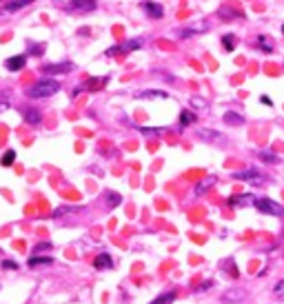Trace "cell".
<instances>
[{"mask_svg":"<svg viewBox=\"0 0 284 304\" xmlns=\"http://www.w3.org/2000/svg\"><path fill=\"white\" fill-rule=\"evenodd\" d=\"M60 91V82L56 80V78H44V80H40V82H36V85H31V87H27V98H49V96H53V94H58Z\"/></svg>","mask_w":284,"mask_h":304,"instance_id":"obj_1","label":"cell"},{"mask_svg":"<svg viewBox=\"0 0 284 304\" xmlns=\"http://www.w3.org/2000/svg\"><path fill=\"white\" fill-rule=\"evenodd\" d=\"M255 209L262 211V213L266 215H275V218H280V215H284V206L280 204V202L271 200V198H255Z\"/></svg>","mask_w":284,"mask_h":304,"instance_id":"obj_2","label":"cell"},{"mask_svg":"<svg viewBox=\"0 0 284 304\" xmlns=\"http://www.w3.org/2000/svg\"><path fill=\"white\" fill-rule=\"evenodd\" d=\"M106 80H109V78H105V76H102V78H89L87 82H82V85L73 91V96H78L80 91H100L102 87L106 85Z\"/></svg>","mask_w":284,"mask_h":304,"instance_id":"obj_3","label":"cell"},{"mask_svg":"<svg viewBox=\"0 0 284 304\" xmlns=\"http://www.w3.org/2000/svg\"><path fill=\"white\" fill-rule=\"evenodd\" d=\"M73 71V65L71 63H58V65H44L42 73L44 76H58V73H69Z\"/></svg>","mask_w":284,"mask_h":304,"instance_id":"obj_4","label":"cell"},{"mask_svg":"<svg viewBox=\"0 0 284 304\" xmlns=\"http://www.w3.org/2000/svg\"><path fill=\"white\" fill-rule=\"evenodd\" d=\"M20 113H22V118H25L27 125L38 127L40 122H42V113H40L36 107H22V109H20Z\"/></svg>","mask_w":284,"mask_h":304,"instance_id":"obj_5","label":"cell"},{"mask_svg":"<svg viewBox=\"0 0 284 304\" xmlns=\"http://www.w3.org/2000/svg\"><path fill=\"white\" fill-rule=\"evenodd\" d=\"M235 180H242V182H251V184H257L262 182V175L257 173L255 169H247V171H238V173H233Z\"/></svg>","mask_w":284,"mask_h":304,"instance_id":"obj_6","label":"cell"},{"mask_svg":"<svg viewBox=\"0 0 284 304\" xmlns=\"http://www.w3.org/2000/svg\"><path fill=\"white\" fill-rule=\"evenodd\" d=\"M142 9L146 11L149 18H162L164 16L162 5H158V2H153V0H144V2H142Z\"/></svg>","mask_w":284,"mask_h":304,"instance_id":"obj_7","label":"cell"},{"mask_svg":"<svg viewBox=\"0 0 284 304\" xmlns=\"http://www.w3.org/2000/svg\"><path fill=\"white\" fill-rule=\"evenodd\" d=\"M27 65V56L20 54V56H11V58L4 60V67L9 69V71H20V69H25Z\"/></svg>","mask_w":284,"mask_h":304,"instance_id":"obj_8","label":"cell"},{"mask_svg":"<svg viewBox=\"0 0 284 304\" xmlns=\"http://www.w3.org/2000/svg\"><path fill=\"white\" fill-rule=\"evenodd\" d=\"M69 7L75 11H93L98 7L96 0H69Z\"/></svg>","mask_w":284,"mask_h":304,"instance_id":"obj_9","label":"cell"},{"mask_svg":"<svg viewBox=\"0 0 284 304\" xmlns=\"http://www.w3.org/2000/svg\"><path fill=\"white\" fill-rule=\"evenodd\" d=\"M93 269H98V271H105V269H113V258H111L109 253L96 255V260H93Z\"/></svg>","mask_w":284,"mask_h":304,"instance_id":"obj_10","label":"cell"},{"mask_svg":"<svg viewBox=\"0 0 284 304\" xmlns=\"http://www.w3.org/2000/svg\"><path fill=\"white\" fill-rule=\"evenodd\" d=\"M204 29H207V23H198V25H191V27L180 29V34H178V36H180V38H191L193 34H202Z\"/></svg>","mask_w":284,"mask_h":304,"instance_id":"obj_11","label":"cell"},{"mask_svg":"<svg viewBox=\"0 0 284 304\" xmlns=\"http://www.w3.org/2000/svg\"><path fill=\"white\" fill-rule=\"evenodd\" d=\"M255 202V198L251 193H244V196H231L229 198V206H244V204H251Z\"/></svg>","mask_w":284,"mask_h":304,"instance_id":"obj_12","label":"cell"},{"mask_svg":"<svg viewBox=\"0 0 284 304\" xmlns=\"http://www.w3.org/2000/svg\"><path fill=\"white\" fill-rule=\"evenodd\" d=\"M120 54H129V51H136V49H142V40L140 38H131V40L122 42V45H118Z\"/></svg>","mask_w":284,"mask_h":304,"instance_id":"obj_13","label":"cell"},{"mask_svg":"<svg viewBox=\"0 0 284 304\" xmlns=\"http://www.w3.org/2000/svg\"><path fill=\"white\" fill-rule=\"evenodd\" d=\"M215 184V175H207L204 180H200L198 184H195V196H202V193H207L209 187H213Z\"/></svg>","mask_w":284,"mask_h":304,"instance_id":"obj_14","label":"cell"},{"mask_svg":"<svg viewBox=\"0 0 284 304\" xmlns=\"http://www.w3.org/2000/svg\"><path fill=\"white\" fill-rule=\"evenodd\" d=\"M44 264H53V258H51V255H31V258H29V267H31V269L44 267Z\"/></svg>","mask_w":284,"mask_h":304,"instance_id":"obj_15","label":"cell"},{"mask_svg":"<svg viewBox=\"0 0 284 304\" xmlns=\"http://www.w3.org/2000/svg\"><path fill=\"white\" fill-rule=\"evenodd\" d=\"M240 300H244V291H240V289H231V291H226V293L222 295V302H226V304L240 302Z\"/></svg>","mask_w":284,"mask_h":304,"instance_id":"obj_16","label":"cell"},{"mask_svg":"<svg viewBox=\"0 0 284 304\" xmlns=\"http://www.w3.org/2000/svg\"><path fill=\"white\" fill-rule=\"evenodd\" d=\"M27 5H31V0H9L7 5H4V11H7V14H13V11L22 9V7H27Z\"/></svg>","mask_w":284,"mask_h":304,"instance_id":"obj_17","label":"cell"},{"mask_svg":"<svg viewBox=\"0 0 284 304\" xmlns=\"http://www.w3.org/2000/svg\"><path fill=\"white\" fill-rule=\"evenodd\" d=\"M255 45H257V49H260V51H264V54H273V49H275V47H273V42H271L266 36H257Z\"/></svg>","mask_w":284,"mask_h":304,"instance_id":"obj_18","label":"cell"},{"mask_svg":"<svg viewBox=\"0 0 284 304\" xmlns=\"http://www.w3.org/2000/svg\"><path fill=\"white\" fill-rule=\"evenodd\" d=\"M105 202H106V209H115V206L122 202V198H120V193H115V191H106Z\"/></svg>","mask_w":284,"mask_h":304,"instance_id":"obj_19","label":"cell"},{"mask_svg":"<svg viewBox=\"0 0 284 304\" xmlns=\"http://www.w3.org/2000/svg\"><path fill=\"white\" fill-rule=\"evenodd\" d=\"M224 122H226V125L238 127V125H242V122H244V116H242V113H235V111H226L224 113Z\"/></svg>","mask_w":284,"mask_h":304,"instance_id":"obj_20","label":"cell"},{"mask_svg":"<svg viewBox=\"0 0 284 304\" xmlns=\"http://www.w3.org/2000/svg\"><path fill=\"white\" fill-rule=\"evenodd\" d=\"M217 16H220L222 20H235V18H240V11H235V9H229V7H222L220 11H217Z\"/></svg>","mask_w":284,"mask_h":304,"instance_id":"obj_21","label":"cell"},{"mask_svg":"<svg viewBox=\"0 0 284 304\" xmlns=\"http://www.w3.org/2000/svg\"><path fill=\"white\" fill-rule=\"evenodd\" d=\"M173 300H176V291H169V293L158 295V298H155L153 302H149V304H173Z\"/></svg>","mask_w":284,"mask_h":304,"instance_id":"obj_22","label":"cell"},{"mask_svg":"<svg viewBox=\"0 0 284 304\" xmlns=\"http://www.w3.org/2000/svg\"><path fill=\"white\" fill-rule=\"evenodd\" d=\"M235 36L233 34H224V36H222V47H224V51H233L235 49Z\"/></svg>","mask_w":284,"mask_h":304,"instance_id":"obj_23","label":"cell"},{"mask_svg":"<svg viewBox=\"0 0 284 304\" xmlns=\"http://www.w3.org/2000/svg\"><path fill=\"white\" fill-rule=\"evenodd\" d=\"M193 122H195V113L189 111V109H184V111L180 113V125L182 127H189V125H193Z\"/></svg>","mask_w":284,"mask_h":304,"instance_id":"obj_24","label":"cell"},{"mask_svg":"<svg viewBox=\"0 0 284 304\" xmlns=\"http://www.w3.org/2000/svg\"><path fill=\"white\" fill-rule=\"evenodd\" d=\"M136 98H169L167 91H138Z\"/></svg>","mask_w":284,"mask_h":304,"instance_id":"obj_25","label":"cell"},{"mask_svg":"<svg viewBox=\"0 0 284 304\" xmlns=\"http://www.w3.org/2000/svg\"><path fill=\"white\" fill-rule=\"evenodd\" d=\"M13 160H16V151H13V149H7V151L2 153V158H0V165H2V167H11Z\"/></svg>","mask_w":284,"mask_h":304,"instance_id":"obj_26","label":"cell"},{"mask_svg":"<svg viewBox=\"0 0 284 304\" xmlns=\"http://www.w3.org/2000/svg\"><path fill=\"white\" fill-rule=\"evenodd\" d=\"M198 135H200V138H207V140H217V138H222V134H217V131H211V129H200Z\"/></svg>","mask_w":284,"mask_h":304,"instance_id":"obj_27","label":"cell"},{"mask_svg":"<svg viewBox=\"0 0 284 304\" xmlns=\"http://www.w3.org/2000/svg\"><path fill=\"white\" fill-rule=\"evenodd\" d=\"M260 160L266 162V165H275V162H278V156H275V153H271V151H262L260 153Z\"/></svg>","mask_w":284,"mask_h":304,"instance_id":"obj_28","label":"cell"},{"mask_svg":"<svg viewBox=\"0 0 284 304\" xmlns=\"http://www.w3.org/2000/svg\"><path fill=\"white\" fill-rule=\"evenodd\" d=\"M78 211V206H60V209L53 211V218H60V215H67V213H73Z\"/></svg>","mask_w":284,"mask_h":304,"instance_id":"obj_29","label":"cell"},{"mask_svg":"<svg viewBox=\"0 0 284 304\" xmlns=\"http://www.w3.org/2000/svg\"><path fill=\"white\" fill-rule=\"evenodd\" d=\"M29 54H31V56H42V54H44V42H38V45H31Z\"/></svg>","mask_w":284,"mask_h":304,"instance_id":"obj_30","label":"cell"},{"mask_svg":"<svg viewBox=\"0 0 284 304\" xmlns=\"http://www.w3.org/2000/svg\"><path fill=\"white\" fill-rule=\"evenodd\" d=\"M273 293H275V298H284V280H280L278 284L273 286Z\"/></svg>","mask_w":284,"mask_h":304,"instance_id":"obj_31","label":"cell"},{"mask_svg":"<svg viewBox=\"0 0 284 304\" xmlns=\"http://www.w3.org/2000/svg\"><path fill=\"white\" fill-rule=\"evenodd\" d=\"M51 242H40V244L38 246H36V249H34V255H38L40 253V251H49V249H51Z\"/></svg>","mask_w":284,"mask_h":304,"instance_id":"obj_32","label":"cell"},{"mask_svg":"<svg viewBox=\"0 0 284 304\" xmlns=\"http://www.w3.org/2000/svg\"><path fill=\"white\" fill-rule=\"evenodd\" d=\"M140 131L144 135H158V134H162L164 129H151V127H140Z\"/></svg>","mask_w":284,"mask_h":304,"instance_id":"obj_33","label":"cell"},{"mask_svg":"<svg viewBox=\"0 0 284 304\" xmlns=\"http://www.w3.org/2000/svg\"><path fill=\"white\" fill-rule=\"evenodd\" d=\"M2 269H7V271H16V269H18V262H13V260H4V262H2Z\"/></svg>","mask_w":284,"mask_h":304,"instance_id":"obj_34","label":"cell"},{"mask_svg":"<svg viewBox=\"0 0 284 304\" xmlns=\"http://www.w3.org/2000/svg\"><path fill=\"white\" fill-rule=\"evenodd\" d=\"M224 269H229V271H231V275H238V269H235L233 260H226V262H224Z\"/></svg>","mask_w":284,"mask_h":304,"instance_id":"obj_35","label":"cell"},{"mask_svg":"<svg viewBox=\"0 0 284 304\" xmlns=\"http://www.w3.org/2000/svg\"><path fill=\"white\" fill-rule=\"evenodd\" d=\"M7 107H9V102H7V96H4V98H0V111H4Z\"/></svg>","mask_w":284,"mask_h":304,"instance_id":"obj_36","label":"cell"},{"mask_svg":"<svg viewBox=\"0 0 284 304\" xmlns=\"http://www.w3.org/2000/svg\"><path fill=\"white\" fill-rule=\"evenodd\" d=\"M260 102H262V104H266V107H271V104H273V102H271V98H269V96H262V98H260Z\"/></svg>","mask_w":284,"mask_h":304,"instance_id":"obj_37","label":"cell"},{"mask_svg":"<svg viewBox=\"0 0 284 304\" xmlns=\"http://www.w3.org/2000/svg\"><path fill=\"white\" fill-rule=\"evenodd\" d=\"M191 102H193V107H204V100L202 98H193Z\"/></svg>","mask_w":284,"mask_h":304,"instance_id":"obj_38","label":"cell"},{"mask_svg":"<svg viewBox=\"0 0 284 304\" xmlns=\"http://www.w3.org/2000/svg\"><path fill=\"white\" fill-rule=\"evenodd\" d=\"M282 34H284V25H282Z\"/></svg>","mask_w":284,"mask_h":304,"instance_id":"obj_39","label":"cell"}]
</instances>
